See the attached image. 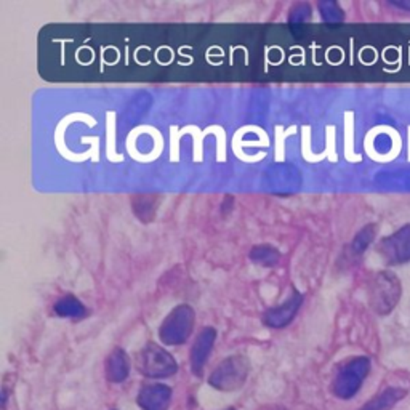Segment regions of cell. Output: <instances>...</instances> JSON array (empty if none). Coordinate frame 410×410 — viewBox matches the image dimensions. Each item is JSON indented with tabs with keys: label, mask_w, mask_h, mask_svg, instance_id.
<instances>
[{
	"label": "cell",
	"mask_w": 410,
	"mask_h": 410,
	"mask_svg": "<svg viewBox=\"0 0 410 410\" xmlns=\"http://www.w3.org/2000/svg\"><path fill=\"white\" fill-rule=\"evenodd\" d=\"M194 309L189 304H180L173 308L169 316L164 319L159 328V337L164 345L176 346L188 341L194 328Z\"/></svg>",
	"instance_id": "cell-2"
},
{
	"label": "cell",
	"mask_w": 410,
	"mask_h": 410,
	"mask_svg": "<svg viewBox=\"0 0 410 410\" xmlns=\"http://www.w3.org/2000/svg\"><path fill=\"white\" fill-rule=\"evenodd\" d=\"M138 405L141 410H169L171 389L167 385H146L138 393Z\"/></svg>",
	"instance_id": "cell-9"
},
{
	"label": "cell",
	"mask_w": 410,
	"mask_h": 410,
	"mask_svg": "<svg viewBox=\"0 0 410 410\" xmlns=\"http://www.w3.org/2000/svg\"><path fill=\"white\" fill-rule=\"evenodd\" d=\"M374 237H375V226L374 225L362 228V230L357 232V236L351 242L352 255L359 256L364 254V252L367 250V247H369L372 244V241H374Z\"/></svg>",
	"instance_id": "cell-14"
},
{
	"label": "cell",
	"mask_w": 410,
	"mask_h": 410,
	"mask_svg": "<svg viewBox=\"0 0 410 410\" xmlns=\"http://www.w3.org/2000/svg\"><path fill=\"white\" fill-rule=\"evenodd\" d=\"M405 396L404 389L399 388H388L383 393L375 396L374 399L369 400L361 410H391L396 404L399 402Z\"/></svg>",
	"instance_id": "cell-12"
},
{
	"label": "cell",
	"mask_w": 410,
	"mask_h": 410,
	"mask_svg": "<svg viewBox=\"0 0 410 410\" xmlns=\"http://www.w3.org/2000/svg\"><path fill=\"white\" fill-rule=\"evenodd\" d=\"M217 340V330L213 327H205L200 330V333L195 338L193 350H191L189 361H191V370L195 376H202L205 362L213 350Z\"/></svg>",
	"instance_id": "cell-7"
},
{
	"label": "cell",
	"mask_w": 410,
	"mask_h": 410,
	"mask_svg": "<svg viewBox=\"0 0 410 410\" xmlns=\"http://www.w3.org/2000/svg\"><path fill=\"white\" fill-rule=\"evenodd\" d=\"M226 410H236V409H226Z\"/></svg>",
	"instance_id": "cell-18"
},
{
	"label": "cell",
	"mask_w": 410,
	"mask_h": 410,
	"mask_svg": "<svg viewBox=\"0 0 410 410\" xmlns=\"http://www.w3.org/2000/svg\"><path fill=\"white\" fill-rule=\"evenodd\" d=\"M369 370L370 361L367 357H356L346 362L333 380V394L340 399H351L361 389L362 381L369 375Z\"/></svg>",
	"instance_id": "cell-3"
},
{
	"label": "cell",
	"mask_w": 410,
	"mask_h": 410,
	"mask_svg": "<svg viewBox=\"0 0 410 410\" xmlns=\"http://www.w3.org/2000/svg\"><path fill=\"white\" fill-rule=\"evenodd\" d=\"M250 260L256 265L265 266V268H273L279 263L280 254L278 249L271 245H256L250 252Z\"/></svg>",
	"instance_id": "cell-13"
},
{
	"label": "cell",
	"mask_w": 410,
	"mask_h": 410,
	"mask_svg": "<svg viewBox=\"0 0 410 410\" xmlns=\"http://www.w3.org/2000/svg\"><path fill=\"white\" fill-rule=\"evenodd\" d=\"M319 10H321L324 21L333 23V25H335V23L343 21V10L338 7L337 2H330V0H327V2H321L319 3Z\"/></svg>",
	"instance_id": "cell-15"
},
{
	"label": "cell",
	"mask_w": 410,
	"mask_h": 410,
	"mask_svg": "<svg viewBox=\"0 0 410 410\" xmlns=\"http://www.w3.org/2000/svg\"><path fill=\"white\" fill-rule=\"evenodd\" d=\"M138 369L145 376L149 378H169L175 375L178 370V364L173 359L170 352H167L164 348L149 343L145 350L141 351L140 359H138Z\"/></svg>",
	"instance_id": "cell-5"
},
{
	"label": "cell",
	"mask_w": 410,
	"mask_h": 410,
	"mask_svg": "<svg viewBox=\"0 0 410 410\" xmlns=\"http://www.w3.org/2000/svg\"><path fill=\"white\" fill-rule=\"evenodd\" d=\"M250 364L244 356H231L221 361L212 375L208 376V385L218 391H236L241 389L249 378Z\"/></svg>",
	"instance_id": "cell-1"
},
{
	"label": "cell",
	"mask_w": 410,
	"mask_h": 410,
	"mask_svg": "<svg viewBox=\"0 0 410 410\" xmlns=\"http://www.w3.org/2000/svg\"><path fill=\"white\" fill-rule=\"evenodd\" d=\"M370 306L375 313L388 314L400 298V282L393 273L383 271L370 284Z\"/></svg>",
	"instance_id": "cell-4"
},
{
	"label": "cell",
	"mask_w": 410,
	"mask_h": 410,
	"mask_svg": "<svg viewBox=\"0 0 410 410\" xmlns=\"http://www.w3.org/2000/svg\"><path fill=\"white\" fill-rule=\"evenodd\" d=\"M380 254L389 265H400L410 261V225L400 228L394 234L380 242Z\"/></svg>",
	"instance_id": "cell-6"
},
{
	"label": "cell",
	"mask_w": 410,
	"mask_h": 410,
	"mask_svg": "<svg viewBox=\"0 0 410 410\" xmlns=\"http://www.w3.org/2000/svg\"><path fill=\"white\" fill-rule=\"evenodd\" d=\"M311 16V8L306 3H298V5H295L292 8V12H290V16H289V23L290 25H302L308 20V18Z\"/></svg>",
	"instance_id": "cell-16"
},
{
	"label": "cell",
	"mask_w": 410,
	"mask_h": 410,
	"mask_svg": "<svg viewBox=\"0 0 410 410\" xmlns=\"http://www.w3.org/2000/svg\"><path fill=\"white\" fill-rule=\"evenodd\" d=\"M303 304V295L295 292L292 293L287 302L279 304L273 309H268L263 316V322L265 326H268L271 328H282L287 327L290 322L293 321V317L297 316V313L300 311Z\"/></svg>",
	"instance_id": "cell-8"
},
{
	"label": "cell",
	"mask_w": 410,
	"mask_h": 410,
	"mask_svg": "<svg viewBox=\"0 0 410 410\" xmlns=\"http://www.w3.org/2000/svg\"><path fill=\"white\" fill-rule=\"evenodd\" d=\"M106 378L111 383H122L130 374V361L122 348H116L106 361Z\"/></svg>",
	"instance_id": "cell-10"
},
{
	"label": "cell",
	"mask_w": 410,
	"mask_h": 410,
	"mask_svg": "<svg viewBox=\"0 0 410 410\" xmlns=\"http://www.w3.org/2000/svg\"><path fill=\"white\" fill-rule=\"evenodd\" d=\"M393 5L399 8H405V10H410V2H393Z\"/></svg>",
	"instance_id": "cell-17"
},
{
	"label": "cell",
	"mask_w": 410,
	"mask_h": 410,
	"mask_svg": "<svg viewBox=\"0 0 410 410\" xmlns=\"http://www.w3.org/2000/svg\"><path fill=\"white\" fill-rule=\"evenodd\" d=\"M53 311L56 316L60 317H71V319H84L87 316V308L84 306L82 302L77 300L73 295H68V297L60 298L58 302L55 303Z\"/></svg>",
	"instance_id": "cell-11"
}]
</instances>
